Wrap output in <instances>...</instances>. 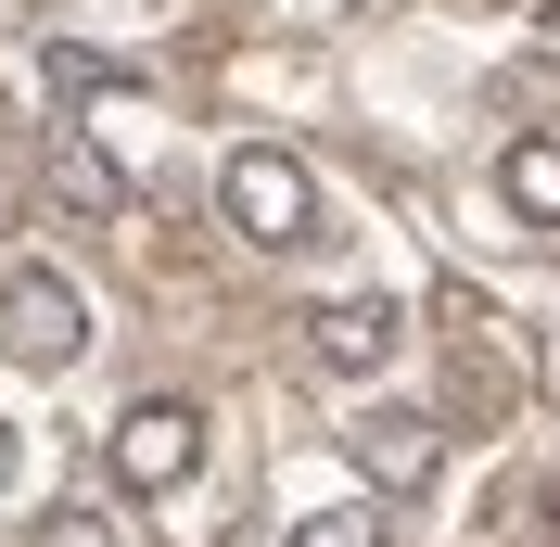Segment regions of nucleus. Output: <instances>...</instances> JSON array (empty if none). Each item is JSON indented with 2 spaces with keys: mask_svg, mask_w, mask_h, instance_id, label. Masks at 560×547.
I'll return each mask as SVG.
<instances>
[{
  "mask_svg": "<svg viewBox=\"0 0 560 547\" xmlns=\"http://www.w3.org/2000/svg\"><path fill=\"white\" fill-rule=\"evenodd\" d=\"M217 217L255 242V255H293V242H318V178L280 153V140H243L230 166H217Z\"/></svg>",
  "mask_w": 560,
  "mask_h": 547,
  "instance_id": "1",
  "label": "nucleus"
},
{
  "mask_svg": "<svg viewBox=\"0 0 560 547\" xmlns=\"http://www.w3.org/2000/svg\"><path fill=\"white\" fill-rule=\"evenodd\" d=\"M103 472L128 484V497H178V484L205 472V408H191V395H140L103 433Z\"/></svg>",
  "mask_w": 560,
  "mask_h": 547,
  "instance_id": "2",
  "label": "nucleus"
},
{
  "mask_svg": "<svg viewBox=\"0 0 560 547\" xmlns=\"http://www.w3.org/2000/svg\"><path fill=\"white\" fill-rule=\"evenodd\" d=\"M0 344H13L26 370H77V344H90V293H77L65 268L13 255V268H0Z\"/></svg>",
  "mask_w": 560,
  "mask_h": 547,
  "instance_id": "3",
  "label": "nucleus"
},
{
  "mask_svg": "<svg viewBox=\"0 0 560 547\" xmlns=\"http://www.w3.org/2000/svg\"><path fill=\"white\" fill-rule=\"evenodd\" d=\"M345 445H357V472L383 484V497H420V484L446 472V433H433L420 408H370V420H357Z\"/></svg>",
  "mask_w": 560,
  "mask_h": 547,
  "instance_id": "4",
  "label": "nucleus"
},
{
  "mask_svg": "<svg viewBox=\"0 0 560 547\" xmlns=\"http://www.w3.org/2000/svg\"><path fill=\"white\" fill-rule=\"evenodd\" d=\"M395 331H408V318H395L383 293H331V306L306 318V344H318V370H383V357H395Z\"/></svg>",
  "mask_w": 560,
  "mask_h": 547,
  "instance_id": "5",
  "label": "nucleus"
},
{
  "mask_svg": "<svg viewBox=\"0 0 560 547\" xmlns=\"http://www.w3.org/2000/svg\"><path fill=\"white\" fill-rule=\"evenodd\" d=\"M51 205L103 230V217H128V166H115L103 140H77V128H65V140H51Z\"/></svg>",
  "mask_w": 560,
  "mask_h": 547,
  "instance_id": "6",
  "label": "nucleus"
},
{
  "mask_svg": "<svg viewBox=\"0 0 560 547\" xmlns=\"http://www.w3.org/2000/svg\"><path fill=\"white\" fill-rule=\"evenodd\" d=\"M497 205L523 217V230H560V128H535V140L497 153Z\"/></svg>",
  "mask_w": 560,
  "mask_h": 547,
  "instance_id": "7",
  "label": "nucleus"
},
{
  "mask_svg": "<svg viewBox=\"0 0 560 547\" xmlns=\"http://www.w3.org/2000/svg\"><path fill=\"white\" fill-rule=\"evenodd\" d=\"M38 547H140L103 497H65V510H38Z\"/></svg>",
  "mask_w": 560,
  "mask_h": 547,
  "instance_id": "8",
  "label": "nucleus"
},
{
  "mask_svg": "<svg viewBox=\"0 0 560 547\" xmlns=\"http://www.w3.org/2000/svg\"><path fill=\"white\" fill-rule=\"evenodd\" d=\"M293 547H395V535H383V510H306Z\"/></svg>",
  "mask_w": 560,
  "mask_h": 547,
  "instance_id": "9",
  "label": "nucleus"
},
{
  "mask_svg": "<svg viewBox=\"0 0 560 547\" xmlns=\"http://www.w3.org/2000/svg\"><path fill=\"white\" fill-rule=\"evenodd\" d=\"M535 547H560V484H548V497H535Z\"/></svg>",
  "mask_w": 560,
  "mask_h": 547,
  "instance_id": "10",
  "label": "nucleus"
},
{
  "mask_svg": "<svg viewBox=\"0 0 560 547\" xmlns=\"http://www.w3.org/2000/svg\"><path fill=\"white\" fill-rule=\"evenodd\" d=\"M13 472H26V445H13V420H0V484H13Z\"/></svg>",
  "mask_w": 560,
  "mask_h": 547,
  "instance_id": "11",
  "label": "nucleus"
},
{
  "mask_svg": "<svg viewBox=\"0 0 560 547\" xmlns=\"http://www.w3.org/2000/svg\"><path fill=\"white\" fill-rule=\"evenodd\" d=\"M535 13H548V0H535Z\"/></svg>",
  "mask_w": 560,
  "mask_h": 547,
  "instance_id": "12",
  "label": "nucleus"
}]
</instances>
